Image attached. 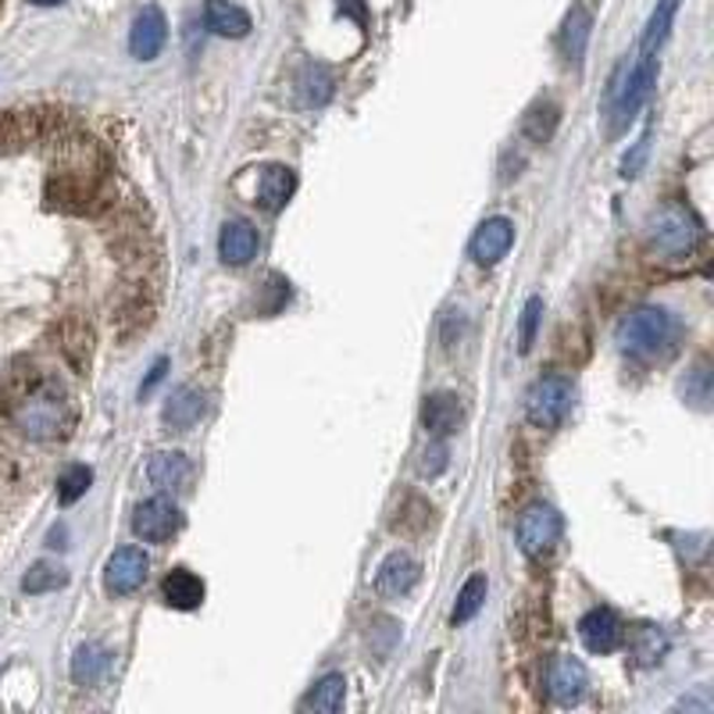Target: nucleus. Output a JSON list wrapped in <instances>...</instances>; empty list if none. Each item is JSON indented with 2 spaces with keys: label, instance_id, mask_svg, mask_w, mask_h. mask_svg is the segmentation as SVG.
Returning <instances> with one entry per match:
<instances>
[{
  "label": "nucleus",
  "instance_id": "f257e3e1",
  "mask_svg": "<svg viewBox=\"0 0 714 714\" xmlns=\"http://www.w3.org/2000/svg\"><path fill=\"white\" fill-rule=\"evenodd\" d=\"M14 429L29 439H58L72 429V400L58 379L37 376L29 379L11 400Z\"/></svg>",
  "mask_w": 714,
  "mask_h": 714
},
{
  "label": "nucleus",
  "instance_id": "6ab92c4d",
  "mask_svg": "<svg viewBox=\"0 0 714 714\" xmlns=\"http://www.w3.org/2000/svg\"><path fill=\"white\" fill-rule=\"evenodd\" d=\"M54 115H40V111H4L0 115V150L8 147H22L29 140H37L43 126Z\"/></svg>",
  "mask_w": 714,
  "mask_h": 714
},
{
  "label": "nucleus",
  "instance_id": "4c0bfd02",
  "mask_svg": "<svg viewBox=\"0 0 714 714\" xmlns=\"http://www.w3.org/2000/svg\"><path fill=\"white\" fill-rule=\"evenodd\" d=\"M29 4H40V8H54V4H65V0H29Z\"/></svg>",
  "mask_w": 714,
  "mask_h": 714
},
{
  "label": "nucleus",
  "instance_id": "5701e85b",
  "mask_svg": "<svg viewBox=\"0 0 714 714\" xmlns=\"http://www.w3.org/2000/svg\"><path fill=\"white\" fill-rule=\"evenodd\" d=\"M344 701H347V678H344V675H326V678H321V683L300 701V711L336 714V711H344Z\"/></svg>",
  "mask_w": 714,
  "mask_h": 714
},
{
  "label": "nucleus",
  "instance_id": "a211bd4d",
  "mask_svg": "<svg viewBox=\"0 0 714 714\" xmlns=\"http://www.w3.org/2000/svg\"><path fill=\"white\" fill-rule=\"evenodd\" d=\"M258 229H254L250 222H240V218H236V222H226L222 226V236H218V254H222V261L226 265H247L254 254H258Z\"/></svg>",
  "mask_w": 714,
  "mask_h": 714
},
{
  "label": "nucleus",
  "instance_id": "1a4fd4ad",
  "mask_svg": "<svg viewBox=\"0 0 714 714\" xmlns=\"http://www.w3.org/2000/svg\"><path fill=\"white\" fill-rule=\"evenodd\" d=\"M165 40H168V22H165V14H161L158 4H147L140 14H136L132 32H129V50H132V58L155 61V58L161 54Z\"/></svg>",
  "mask_w": 714,
  "mask_h": 714
},
{
  "label": "nucleus",
  "instance_id": "f03ea898",
  "mask_svg": "<svg viewBox=\"0 0 714 714\" xmlns=\"http://www.w3.org/2000/svg\"><path fill=\"white\" fill-rule=\"evenodd\" d=\"M678 318L665 308H636L628 311L618 329H615V339L625 354H636V357H665L675 350L678 344Z\"/></svg>",
  "mask_w": 714,
  "mask_h": 714
},
{
  "label": "nucleus",
  "instance_id": "dca6fc26",
  "mask_svg": "<svg viewBox=\"0 0 714 714\" xmlns=\"http://www.w3.org/2000/svg\"><path fill=\"white\" fill-rule=\"evenodd\" d=\"M422 422H425V433H429V436H436V439L450 436L457 425L465 422L462 397H457V394H433L429 400H425Z\"/></svg>",
  "mask_w": 714,
  "mask_h": 714
},
{
  "label": "nucleus",
  "instance_id": "b1692460",
  "mask_svg": "<svg viewBox=\"0 0 714 714\" xmlns=\"http://www.w3.org/2000/svg\"><path fill=\"white\" fill-rule=\"evenodd\" d=\"M675 11H678V0H657V8H654L647 29H643V40H639L643 58H654L657 50H661V43L668 40L672 22H675Z\"/></svg>",
  "mask_w": 714,
  "mask_h": 714
},
{
  "label": "nucleus",
  "instance_id": "4be33fe9",
  "mask_svg": "<svg viewBox=\"0 0 714 714\" xmlns=\"http://www.w3.org/2000/svg\"><path fill=\"white\" fill-rule=\"evenodd\" d=\"M294 190H297V176L290 172V168H282V165L265 168L261 186H258L261 208H265V211H279L282 204L294 197Z\"/></svg>",
  "mask_w": 714,
  "mask_h": 714
},
{
  "label": "nucleus",
  "instance_id": "f3484780",
  "mask_svg": "<svg viewBox=\"0 0 714 714\" xmlns=\"http://www.w3.org/2000/svg\"><path fill=\"white\" fill-rule=\"evenodd\" d=\"M418 575H422L418 561L397 551V554H389V557L383 561V568H379V575H376V586H379L383 597H404V593L415 589Z\"/></svg>",
  "mask_w": 714,
  "mask_h": 714
},
{
  "label": "nucleus",
  "instance_id": "c756f323",
  "mask_svg": "<svg viewBox=\"0 0 714 714\" xmlns=\"http://www.w3.org/2000/svg\"><path fill=\"white\" fill-rule=\"evenodd\" d=\"M683 397L693 404V407H704L711 404V365L707 361H696L693 371H686V379H683Z\"/></svg>",
  "mask_w": 714,
  "mask_h": 714
},
{
  "label": "nucleus",
  "instance_id": "412c9836",
  "mask_svg": "<svg viewBox=\"0 0 714 714\" xmlns=\"http://www.w3.org/2000/svg\"><path fill=\"white\" fill-rule=\"evenodd\" d=\"M589 32H593V14L575 4L565 19V29H561V50H565V58L572 65H579L583 54H586V43H589Z\"/></svg>",
  "mask_w": 714,
  "mask_h": 714
},
{
  "label": "nucleus",
  "instance_id": "e433bc0d",
  "mask_svg": "<svg viewBox=\"0 0 714 714\" xmlns=\"http://www.w3.org/2000/svg\"><path fill=\"white\" fill-rule=\"evenodd\" d=\"M165 368H168V361H158L155 368H150V376H147V383H143V389H140V394H150V389H155V386H158V383L165 379Z\"/></svg>",
  "mask_w": 714,
  "mask_h": 714
},
{
  "label": "nucleus",
  "instance_id": "f8f14e48",
  "mask_svg": "<svg viewBox=\"0 0 714 714\" xmlns=\"http://www.w3.org/2000/svg\"><path fill=\"white\" fill-rule=\"evenodd\" d=\"M147 479L155 483L161 493H186L194 483V465H190V457L179 454V450H161V454L150 457Z\"/></svg>",
  "mask_w": 714,
  "mask_h": 714
},
{
  "label": "nucleus",
  "instance_id": "473e14b6",
  "mask_svg": "<svg viewBox=\"0 0 714 714\" xmlns=\"http://www.w3.org/2000/svg\"><path fill=\"white\" fill-rule=\"evenodd\" d=\"M661 651H665V639H661L657 628H639V643H636V657L643 661V665H651V661L661 657Z\"/></svg>",
  "mask_w": 714,
  "mask_h": 714
},
{
  "label": "nucleus",
  "instance_id": "7ed1b4c3",
  "mask_svg": "<svg viewBox=\"0 0 714 714\" xmlns=\"http://www.w3.org/2000/svg\"><path fill=\"white\" fill-rule=\"evenodd\" d=\"M647 236L657 254H665V258H683V254L696 250L704 229H701V218H696L690 208H683V204H665V208L651 215Z\"/></svg>",
  "mask_w": 714,
  "mask_h": 714
},
{
  "label": "nucleus",
  "instance_id": "20e7f679",
  "mask_svg": "<svg viewBox=\"0 0 714 714\" xmlns=\"http://www.w3.org/2000/svg\"><path fill=\"white\" fill-rule=\"evenodd\" d=\"M572 404H575L572 379H565V376H543L529 389V397H525V415H529V422L539 425V429H557V425L568 418Z\"/></svg>",
  "mask_w": 714,
  "mask_h": 714
},
{
  "label": "nucleus",
  "instance_id": "39448f33",
  "mask_svg": "<svg viewBox=\"0 0 714 714\" xmlns=\"http://www.w3.org/2000/svg\"><path fill=\"white\" fill-rule=\"evenodd\" d=\"M518 547L529 557H543L554 551V543L561 539V515L554 512L551 504H533L525 507L518 518Z\"/></svg>",
  "mask_w": 714,
  "mask_h": 714
},
{
  "label": "nucleus",
  "instance_id": "c85d7f7f",
  "mask_svg": "<svg viewBox=\"0 0 714 714\" xmlns=\"http://www.w3.org/2000/svg\"><path fill=\"white\" fill-rule=\"evenodd\" d=\"M65 583H68L65 568L47 565V561H40V565H32V568L26 572L22 589H26V593H50V589H61Z\"/></svg>",
  "mask_w": 714,
  "mask_h": 714
},
{
  "label": "nucleus",
  "instance_id": "9d476101",
  "mask_svg": "<svg viewBox=\"0 0 714 714\" xmlns=\"http://www.w3.org/2000/svg\"><path fill=\"white\" fill-rule=\"evenodd\" d=\"M586 686H589V675L583 668V661L575 657H557L551 665V675H547V693L551 701L561 704V707H572L579 704L586 696Z\"/></svg>",
  "mask_w": 714,
  "mask_h": 714
},
{
  "label": "nucleus",
  "instance_id": "4468645a",
  "mask_svg": "<svg viewBox=\"0 0 714 714\" xmlns=\"http://www.w3.org/2000/svg\"><path fill=\"white\" fill-rule=\"evenodd\" d=\"M515 244V226L512 218H489L479 226V232L472 236V258L479 265H497Z\"/></svg>",
  "mask_w": 714,
  "mask_h": 714
},
{
  "label": "nucleus",
  "instance_id": "a878e982",
  "mask_svg": "<svg viewBox=\"0 0 714 714\" xmlns=\"http://www.w3.org/2000/svg\"><path fill=\"white\" fill-rule=\"evenodd\" d=\"M333 97V76L329 68L321 65H308L300 76V105L304 108H321Z\"/></svg>",
  "mask_w": 714,
  "mask_h": 714
},
{
  "label": "nucleus",
  "instance_id": "7c9ffc66",
  "mask_svg": "<svg viewBox=\"0 0 714 714\" xmlns=\"http://www.w3.org/2000/svg\"><path fill=\"white\" fill-rule=\"evenodd\" d=\"M93 483V472L87 465H72L65 475H61V483H58V500L68 507V504H76L79 497H87V489Z\"/></svg>",
  "mask_w": 714,
  "mask_h": 714
},
{
  "label": "nucleus",
  "instance_id": "f704fd0d",
  "mask_svg": "<svg viewBox=\"0 0 714 714\" xmlns=\"http://www.w3.org/2000/svg\"><path fill=\"white\" fill-rule=\"evenodd\" d=\"M447 462H450V450H447L444 439H436V444L422 454V475H429V479H433V475H439L447 468Z\"/></svg>",
  "mask_w": 714,
  "mask_h": 714
},
{
  "label": "nucleus",
  "instance_id": "c9c22d12",
  "mask_svg": "<svg viewBox=\"0 0 714 714\" xmlns=\"http://www.w3.org/2000/svg\"><path fill=\"white\" fill-rule=\"evenodd\" d=\"M339 11L350 14V19H354V22H361V26H365V19H368L365 0H339Z\"/></svg>",
  "mask_w": 714,
  "mask_h": 714
},
{
  "label": "nucleus",
  "instance_id": "cd10ccee",
  "mask_svg": "<svg viewBox=\"0 0 714 714\" xmlns=\"http://www.w3.org/2000/svg\"><path fill=\"white\" fill-rule=\"evenodd\" d=\"M486 604V575H472V579L462 586V593H457V604H454V622L462 625V622H472L475 615H479V607Z\"/></svg>",
  "mask_w": 714,
  "mask_h": 714
},
{
  "label": "nucleus",
  "instance_id": "bb28decb",
  "mask_svg": "<svg viewBox=\"0 0 714 714\" xmlns=\"http://www.w3.org/2000/svg\"><path fill=\"white\" fill-rule=\"evenodd\" d=\"M557 118H561L557 105H551V100H543V105H536L529 115H525L522 132L529 136L533 143H547L551 136H554V129H557Z\"/></svg>",
  "mask_w": 714,
  "mask_h": 714
},
{
  "label": "nucleus",
  "instance_id": "aec40b11",
  "mask_svg": "<svg viewBox=\"0 0 714 714\" xmlns=\"http://www.w3.org/2000/svg\"><path fill=\"white\" fill-rule=\"evenodd\" d=\"M161 589H165L168 607H176V611H194V607L204 604V583L197 579L194 572H186V568L168 572Z\"/></svg>",
  "mask_w": 714,
  "mask_h": 714
},
{
  "label": "nucleus",
  "instance_id": "9b49d317",
  "mask_svg": "<svg viewBox=\"0 0 714 714\" xmlns=\"http://www.w3.org/2000/svg\"><path fill=\"white\" fill-rule=\"evenodd\" d=\"M579 636H583V643H586V651H593V654H611V651L622 647L625 628H622V622H618L615 611L597 607V611H589V615L579 622Z\"/></svg>",
  "mask_w": 714,
  "mask_h": 714
},
{
  "label": "nucleus",
  "instance_id": "423d86ee",
  "mask_svg": "<svg viewBox=\"0 0 714 714\" xmlns=\"http://www.w3.org/2000/svg\"><path fill=\"white\" fill-rule=\"evenodd\" d=\"M654 82H657V65H654V58H639V65H636L633 72H628V79L622 82L618 97L611 100V105H615V132L625 129V126L639 115V108L651 100Z\"/></svg>",
  "mask_w": 714,
  "mask_h": 714
},
{
  "label": "nucleus",
  "instance_id": "0eeeda50",
  "mask_svg": "<svg viewBox=\"0 0 714 714\" xmlns=\"http://www.w3.org/2000/svg\"><path fill=\"white\" fill-rule=\"evenodd\" d=\"M179 529H182V515L168 497H150L136 507V515H132V533L143 543H165Z\"/></svg>",
  "mask_w": 714,
  "mask_h": 714
},
{
  "label": "nucleus",
  "instance_id": "2f4dec72",
  "mask_svg": "<svg viewBox=\"0 0 714 714\" xmlns=\"http://www.w3.org/2000/svg\"><path fill=\"white\" fill-rule=\"evenodd\" d=\"M539 318H543V300H539V297H529V304H525V311H522V333H518V350H522V354L533 347Z\"/></svg>",
  "mask_w": 714,
  "mask_h": 714
},
{
  "label": "nucleus",
  "instance_id": "2eb2a0df",
  "mask_svg": "<svg viewBox=\"0 0 714 714\" xmlns=\"http://www.w3.org/2000/svg\"><path fill=\"white\" fill-rule=\"evenodd\" d=\"M204 26H208L215 37L244 40L250 32V14L240 4H232V0H204Z\"/></svg>",
  "mask_w": 714,
  "mask_h": 714
},
{
  "label": "nucleus",
  "instance_id": "6e6552de",
  "mask_svg": "<svg viewBox=\"0 0 714 714\" xmlns=\"http://www.w3.org/2000/svg\"><path fill=\"white\" fill-rule=\"evenodd\" d=\"M147 568H150V557L140 547H122L108 557V568H105V586L111 597H129L143 586L147 579Z\"/></svg>",
  "mask_w": 714,
  "mask_h": 714
},
{
  "label": "nucleus",
  "instance_id": "393cba45",
  "mask_svg": "<svg viewBox=\"0 0 714 714\" xmlns=\"http://www.w3.org/2000/svg\"><path fill=\"white\" fill-rule=\"evenodd\" d=\"M108 651L97 647V643H87V647H79L76 657H72V678L79 686H97L100 675L108 668Z\"/></svg>",
  "mask_w": 714,
  "mask_h": 714
},
{
  "label": "nucleus",
  "instance_id": "72a5a7b5",
  "mask_svg": "<svg viewBox=\"0 0 714 714\" xmlns=\"http://www.w3.org/2000/svg\"><path fill=\"white\" fill-rule=\"evenodd\" d=\"M647 155H651V129H643V136L633 147V155H625V161H622V176L625 179L639 176V168H643V161H647Z\"/></svg>",
  "mask_w": 714,
  "mask_h": 714
},
{
  "label": "nucleus",
  "instance_id": "ddd939ff",
  "mask_svg": "<svg viewBox=\"0 0 714 714\" xmlns=\"http://www.w3.org/2000/svg\"><path fill=\"white\" fill-rule=\"evenodd\" d=\"M204 411H208V397H204V389L200 386H179L176 394L168 397L161 422L172 433H190L194 425L204 418Z\"/></svg>",
  "mask_w": 714,
  "mask_h": 714
}]
</instances>
